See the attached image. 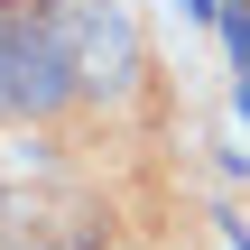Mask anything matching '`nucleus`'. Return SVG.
I'll return each mask as SVG.
<instances>
[{"instance_id": "obj_5", "label": "nucleus", "mask_w": 250, "mask_h": 250, "mask_svg": "<svg viewBox=\"0 0 250 250\" xmlns=\"http://www.w3.org/2000/svg\"><path fill=\"white\" fill-rule=\"evenodd\" d=\"M232 102H241V121H250V74H241V83H232Z\"/></svg>"}, {"instance_id": "obj_2", "label": "nucleus", "mask_w": 250, "mask_h": 250, "mask_svg": "<svg viewBox=\"0 0 250 250\" xmlns=\"http://www.w3.org/2000/svg\"><path fill=\"white\" fill-rule=\"evenodd\" d=\"M102 204L56 167H0V250H102Z\"/></svg>"}, {"instance_id": "obj_4", "label": "nucleus", "mask_w": 250, "mask_h": 250, "mask_svg": "<svg viewBox=\"0 0 250 250\" xmlns=\"http://www.w3.org/2000/svg\"><path fill=\"white\" fill-rule=\"evenodd\" d=\"M186 9H195V19H223V0H186Z\"/></svg>"}, {"instance_id": "obj_3", "label": "nucleus", "mask_w": 250, "mask_h": 250, "mask_svg": "<svg viewBox=\"0 0 250 250\" xmlns=\"http://www.w3.org/2000/svg\"><path fill=\"white\" fill-rule=\"evenodd\" d=\"M223 46H232V65L250 74V0H223Z\"/></svg>"}, {"instance_id": "obj_1", "label": "nucleus", "mask_w": 250, "mask_h": 250, "mask_svg": "<svg viewBox=\"0 0 250 250\" xmlns=\"http://www.w3.org/2000/svg\"><path fill=\"white\" fill-rule=\"evenodd\" d=\"M0 130L19 139H74L93 130L83 74H74V37L56 0H0Z\"/></svg>"}]
</instances>
